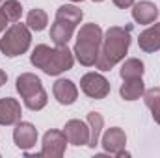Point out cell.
Wrapping results in <instances>:
<instances>
[{"label":"cell","mask_w":160,"mask_h":158,"mask_svg":"<svg viewBox=\"0 0 160 158\" xmlns=\"http://www.w3.org/2000/svg\"><path fill=\"white\" fill-rule=\"evenodd\" d=\"M130 47V26L123 28V26H110L101 43V50L95 62V67L101 71H110L112 67H116L119 62L125 60L127 52Z\"/></svg>","instance_id":"cell-1"},{"label":"cell","mask_w":160,"mask_h":158,"mask_svg":"<svg viewBox=\"0 0 160 158\" xmlns=\"http://www.w3.org/2000/svg\"><path fill=\"white\" fill-rule=\"evenodd\" d=\"M30 62L34 67L41 69L48 77H58L63 71H69L73 67L75 54L67 48V45L56 47V48H50L48 45H38L32 50Z\"/></svg>","instance_id":"cell-2"},{"label":"cell","mask_w":160,"mask_h":158,"mask_svg":"<svg viewBox=\"0 0 160 158\" xmlns=\"http://www.w3.org/2000/svg\"><path fill=\"white\" fill-rule=\"evenodd\" d=\"M102 36H104V32L95 22L84 24L78 30L73 54H75V58L80 62V65H86V67L95 65L97 56H99V50H101Z\"/></svg>","instance_id":"cell-3"},{"label":"cell","mask_w":160,"mask_h":158,"mask_svg":"<svg viewBox=\"0 0 160 158\" xmlns=\"http://www.w3.org/2000/svg\"><path fill=\"white\" fill-rule=\"evenodd\" d=\"M15 87H17L19 95L22 97V101H24L28 110L39 112V110H43L47 106L48 97H47V91L43 89V84H41L39 77H36L32 73H22L15 80Z\"/></svg>","instance_id":"cell-4"},{"label":"cell","mask_w":160,"mask_h":158,"mask_svg":"<svg viewBox=\"0 0 160 158\" xmlns=\"http://www.w3.org/2000/svg\"><path fill=\"white\" fill-rule=\"evenodd\" d=\"M30 43H32L30 28H28L26 24L15 22V24H11V26L6 30V34L2 36V39H0V50H2L4 56L15 58V56L24 54V52L30 48Z\"/></svg>","instance_id":"cell-5"},{"label":"cell","mask_w":160,"mask_h":158,"mask_svg":"<svg viewBox=\"0 0 160 158\" xmlns=\"http://www.w3.org/2000/svg\"><path fill=\"white\" fill-rule=\"evenodd\" d=\"M80 89L95 101L104 99L110 93V82L104 78L101 73H86L80 78Z\"/></svg>","instance_id":"cell-6"},{"label":"cell","mask_w":160,"mask_h":158,"mask_svg":"<svg viewBox=\"0 0 160 158\" xmlns=\"http://www.w3.org/2000/svg\"><path fill=\"white\" fill-rule=\"evenodd\" d=\"M41 153L39 156L45 158H62L67 147V138L62 130H48L43 136V143H41Z\"/></svg>","instance_id":"cell-7"},{"label":"cell","mask_w":160,"mask_h":158,"mask_svg":"<svg viewBox=\"0 0 160 158\" xmlns=\"http://www.w3.org/2000/svg\"><path fill=\"white\" fill-rule=\"evenodd\" d=\"M13 141L19 149L22 151H28L32 149L36 143H38V128L28 123V121H19L15 123V128H13Z\"/></svg>","instance_id":"cell-8"},{"label":"cell","mask_w":160,"mask_h":158,"mask_svg":"<svg viewBox=\"0 0 160 158\" xmlns=\"http://www.w3.org/2000/svg\"><path fill=\"white\" fill-rule=\"evenodd\" d=\"M63 134L67 138V143H71V145L80 147V145L89 143V126L80 119L67 121L65 126H63Z\"/></svg>","instance_id":"cell-9"},{"label":"cell","mask_w":160,"mask_h":158,"mask_svg":"<svg viewBox=\"0 0 160 158\" xmlns=\"http://www.w3.org/2000/svg\"><path fill=\"white\" fill-rule=\"evenodd\" d=\"M52 93H54V99L60 102V104H73L77 99H78V87L73 80H67V78H60L54 82L52 86Z\"/></svg>","instance_id":"cell-10"},{"label":"cell","mask_w":160,"mask_h":158,"mask_svg":"<svg viewBox=\"0 0 160 158\" xmlns=\"http://www.w3.org/2000/svg\"><path fill=\"white\" fill-rule=\"evenodd\" d=\"M22 110L17 99L13 97H4L0 99V125L8 126V125H15L21 121Z\"/></svg>","instance_id":"cell-11"},{"label":"cell","mask_w":160,"mask_h":158,"mask_svg":"<svg viewBox=\"0 0 160 158\" xmlns=\"http://www.w3.org/2000/svg\"><path fill=\"white\" fill-rule=\"evenodd\" d=\"M102 147H104V151L106 153H110V155H118L119 151L125 149V143H127V134H125V130L119 128V126H112V128H108L106 132H104V136H102Z\"/></svg>","instance_id":"cell-12"},{"label":"cell","mask_w":160,"mask_h":158,"mask_svg":"<svg viewBox=\"0 0 160 158\" xmlns=\"http://www.w3.org/2000/svg\"><path fill=\"white\" fill-rule=\"evenodd\" d=\"M157 17H158V7L149 0H142L132 6V19L138 24H151L155 22Z\"/></svg>","instance_id":"cell-13"},{"label":"cell","mask_w":160,"mask_h":158,"mask_svg":"<svg viewBox=\"0 0 160 158\" xmlns=\"http://www.w3.org/2000/svg\"><path fill=\"white\" fill-rule=\"evenodd\" d=\"M138 45L143 52H157L160 50V22L151 24L147 30H143L138 37Z\"/></svg>","instance_id":"cell-14"},{"label":"cell","mask_w":160,"mask_h":158,"mask_svg":"<svg viewBox=\"0 0 160 158\" xmlns=\"http://www.w3.org/2000/svg\"><path fill=\"white\" fill-rule=\"evenodd\" d=\"M75 34V26L69 24V22H63V21H54V24L50 26V39L56 47H63L67 45L69 39L73 37Z\"/></svg>","instance_id":"cell-15"},{"label":"cell","mask_w":160,"mask_h":158,"mask_svg":"<svg viewBox=\"0 0 160 158\" xmlns=\"http://www.w3.org/2000/svg\"><path fill=\"white\" fill-rule=\"evenodd\" d=\"M143 91H145V84L142 78H132V80H125L123 86L119 89L121 99L125 101H138L140 97H143Z\"/></svg>","instance_id":"cell-16"},{"label":"cell","mask_w":160,"mask_h":158,"mask_svg":"<svg viewBox=\"0 0 160 158\" xmlns=\"http://www.w3.org/2000/svg\"><path fill=\"white\" fill-rule=\"evenodd\" d=\"M143 71H145V65L142 60L138 58H128L125 60V63L121 65V78L123 80H132V78H142L143 77Z\"/></svg>","instance_id":"cell-17"},{"label":"cell","mask_w":160,"mask_h":158,"mask_svg":"<svg viewBox=\"0 0 160 158\" xmlns=\"http://www.w3.org/2000/svg\"><path fill=\"white\" fill-rule=\"evenodd\" d=\"M82 17H84L82 9H78V7H77V6H73V4L60 6V7H58V11H56V19H58V21L69 22V24H73L75 28H77V24H80Z\"/></svg>","instance_id":"cell-18"},{"label":"cell","mask_w":160,"mask_h":158,"mask_svg":"<svg viewBox=\"0 0 160 158\" xmlns=\"http://www.w3.org/2000/svg\"><path fill=\"white\" fill-rule=\"evenodd\" d=\"M88 126H89V147H97L99 143V136H101V130L104 126V119L99 112H89L88 114Z\"/></svg>","instance_id":"cell-19"},{"label":"cell","mask_w":160,"mask_h":158,"mask_svg":"<svg viewBox=\"0 0 160 158\" xmlns=\"http://www.w3.org/2000/svg\"><path fill=\"white\" fill-rule=\"evenodd\" d=\"M143 101H145V106L151 110L153 119L160 125V87H151L143 91Z\"/></svg>","instance_id":"cell-20"},{"label":"cell","mask_w":160,"mask_h":158,"mask_svg":"<svg viewBox=\"0 0 160 158\" xmlns=\"http://www.w3.org/2000/svg\"><path fill=\"white\" fill-rule=\"evenodd\" d=\"M47 24H48V15H47L43 9L36 7V9L28 11V15H26V26H28L30 30L41 32V30L47 28Z\"/></svg>","instance_id":"cell-21"},{"label":"cell","mask_w":160,"mask_h":158,"mask_svg":"<svg viewBox=\"0 0 160 158\" xmlns=\"http://www.w3.org/2000/svg\"><path fill=\"white\" fill-rule=\"evenodd\" d=\"M2 13L8 17V21L11 22H17L22 15V6L17 2V0H6L2 4Z\"/></svg>","instance_id":"cell-22"},{"label":"cell","mask_w":160,"mask_h":158,"mask_svg":"<svg viewBox=\"0 0 160 158\" xmlns=\"http://www.w3.org/2000/svg\"><path fill=\"white\" fill-rule=\"evenodd\" d=\"M118 7L121 9H127V7H130V6H134V0H112Z\"/></svg>","instance_id":"cell-23"},{"label":"cell","mask_w":160,"mask_h":158,"mask_svg":"<svg viewBox=\"0 0 160 158\" xmlns=\"http://www.w3.org/2000/svg\"><path fill=\"white\" fill-rule=\"evenodd\" d=\"M8 22H9V21H8V17H6V15L2 13V9H0V34H2L4 30H6V26H8Z\"/></svg>","instance_id":"cell-24"},{"label":"cell","mask_w":160,"mask_h":158,"mask_svg":"<svg viewBox=\"0 0 160 158\" xmlns=\"http://www.w3.org/2000/svg\"><path fill=\"white\" fill-rule=\"evenodd\" d=\"M6 82H8V75H6V73L0 69V86H4Z\"/></svg>","instance_id":"cell-25"},{"label":"cell","mask_w":160,"mask_h":158,"mask_svg":"<svg viewBox=\"0 0 160 158\" xmlns=\"http://www.w3.org/2000/svg\"><path fill=\"white\" fill-rule=\"evenodd\" d=\"M71 2H84V0H71Z\"/></svg>","instance_id":"cell-26"},{"label":"cell","mask_w":160,"mask_h":158,"mask_svg":"<svg viewBox=\"0 0 160 158\" xmlns=\"http://www.w3.org/2000/svg\"><path fill=\"white\" fill-rule=\"evenodd\" d=\"M93 2H102V0H93Z\"/></svg>","instance_id":"cell-27"},{"label":"cell","mask_w":160,"mask_h":158,"mask_svg":"<svg viewBox=\"0 0 160 158\" xmlns=\"http://www.w3.org/2000/svg\"><path fill=\"white\" fill-rule=\"evenodd\" d=\"M0 2H2V0H0Z\"/></svg>","instance_id":"cell-28"}]
</instances>
